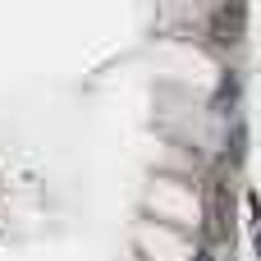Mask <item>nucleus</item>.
<instances>
[{
	"label": "nucleus",
	"mask_w": 261,
	"mask_h": 261,
	"mask_svg": "<svg viewBox=\"0 0 261 261\" xmlns=\"http://www.w3.org/2000/svg\"><path fill=\"white\" fill-rule=\"evenodd\" d=\"M229 234H234V193H229L225 174H211V184H206V239L225 243Z\"/></svg>",
	"instance_id": "obj_1"
},
{
	"label": "nucleus",
	"mask_w": 261,
	"mask_h": 261,
	"mask_svg": "<svg viewBox=\"0 0 261 261\" xmlns=\"http://www.w3.org/2000/svg\"><path fill=\"white\" fill-rule=\"evenodd\" d=\"M193 261H216V257H211V248H202V252H197Z\"/></svg>",
	"instance_id": "obj_2"
}]
</instances>
